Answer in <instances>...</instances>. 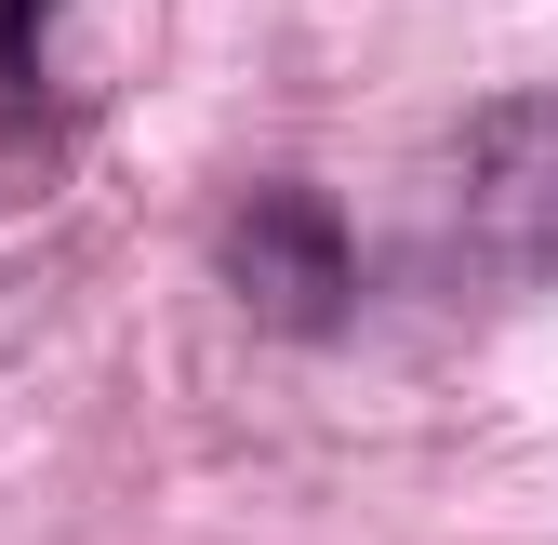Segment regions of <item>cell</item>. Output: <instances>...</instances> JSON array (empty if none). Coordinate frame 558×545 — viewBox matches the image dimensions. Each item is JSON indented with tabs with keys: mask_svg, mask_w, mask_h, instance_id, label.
<instances>
[{
	"mask_svg": "<svg viewBox=\"0 0 558 545\" xmlns=\"http://www.w3.org/2000/svg\"><path fill=\"white\" fill-rule=\"evenodd\" d=\"M465 253L493 280H545L558 266V94L493 107L465 133Z\"/></svg>",
	"mask_w": 558,
	"mask_h": 545,
	"instance_id": "6da1fadb",
	"label": "cell"
},
{
	"mask_svg": "<svg viewBox=\"0 0 558 545\" xmlns=\"http://www.w3.org/2000/svg\"><path fill=\"white\" fill-rule=\"evenodd\" d=\"M227 280H240L279 332H332L345 293H360L345 214H332L319 186H266V199H240V227H227Z\"/></svg>",
	"mask_w": 558,
	"mask_h": 545,
	"instance_id": "7a4b0ae2",
	"label": "cell"
},
{
	"mask_svg": "<svg viewBox=\"0 0 558 545\" xmlns=\"http://www.w3.org/2000/svg\"><path fill=\"white\" fill-rule=\"evenodd\" d=\"M40 14H53V0H0V120H27V107H40V66H27Z\"/></svg>",
	"mask_w": 558,
	"mask_h": 545,
	"instance_id": "3957f363",
	"label": "cell"
}]
</instances>
